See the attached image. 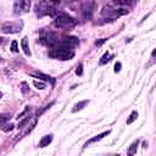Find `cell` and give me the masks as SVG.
Returning a JSON list of instances; mask_svg holds the SVG:
<instances>
[{"instance_id": "5", "label": "cell", "mask_w": 156, "mask_h": 156, "mask_svg": "<svg viewBox=\"0 0 156 156\" xmlns=\"http://www.w3.org/2000/svg\"><path fill=\"white\" fill-rule=\"evenodd\" d=\"M29 7H31V1L27 0H22V1L15 3V13H22V12H28Z\"/></svg>"}, {"instance_id": "21", "label": "cell", "mask_w": 156, "mask_h": 156, "mask_svg": "<svg viewBox=\"0 0 156 156\" xmlns=\"http://www.w3.org/2000/svg\"><path fill=\"white\" fill-rule=\"evenodd\" d=\"M76 73H77L78 76H81L82 73H83V65H82V63H81V65L77 67V70H76Z\"/></svg>"}, {"instance_id": "11", "label": "cell", "mask_w": 156, "mask_h": 156, "mask_svg": "<svg viewBox=\"0 0 156 156\" xmlns=\"http://www.w3.org/2000/svg\"><path fill=\"white\" fill-rule=\"evenodd\" d=\"M21 45H22V49H23L24 54H26L27 56L31 55V51H29V46H28V38H27V37H23V38H22Z\"/></svg>"}, {"instance_id": "2", "label": "cell", "mask_w": 156, "mask_h": 156, "mask_svg": "<svg viewBox=\"0 0 156 156\" xmlns=\"http://www.w3.org/2000/svg\"><path fill=\"white\" fill-rule=\"evenodd\" d=\"M77 23V21L73 17H71L70 15H67L65 12H60L55 17V21H54V24L58 28H66V27H72Z\"/></svg>"}, {"instance_id": "24", "label": "cell", "mask_w": 156, "mask_h": 156, "mask_svg": "<svg viewBox=\"0 0 156 156\" xmlns=\"http://www.w3.org/2000/svg\"><path fill=\"white\" fill-rule=\"evenodd\" d=\"M153 56H156V49H155V50L153 51Z\"/></svg>"}, {"instance_id": "20", "label": "cell", "mask_w": 156, "mask_h": 156, "mask_svg": "<svg viewBox=\"0 0 156 156\" xmlns=\"http://www.w3.org/2000/svg\"><path fill=\"white\" fill-rule=\"evenodd\" d=\"M106 40H107V38H102V39H100V40H96V42H95V45L100 46V45H102V44H104Z\"/></svg>"}, {"instance_id": "12", "label": "cell", "mask_w": 156, "mask_h": 156, "mask_svg": "<svg viewBox=\"0 0 156 156\" xmlns=\"http://www.w3.org/2000/svg\"><path fill=\"white\" fill-rule=\"evenodd\" d=\"M138 145H139V140H135L133 144H132L129 146V149H128V155H134L136 153V148H138Z\"/></svg>"}, {"instance_id": "10", "label": "cell", "mask_w": 156, "mask_h": 156, "mask_svg": "<svg viewBox=\"0 0 156 156\" xmlns=\"http://www.w3.org/2000/svg\"><path fill=\"white\" fill-rule=\"evenodd\" d=\"M52 141V134H49V135H45L43 136L42 140L39 141V148H45V146H48L49 144H50Z\"/></svg>"}, {"instance_id": "15", "label": "cell", "mask_w": 156, "mask_h": 156, "mask_svg": "<svg viewBox=\"0 0 156 156\" xmlns=\"http://www.w3.org/2000/svg\"><path fill=\"white\" fill-rule=\"evenodd\" d=\"M33 85L36 88H38V89H45V88H46L45 83L40 82V81H33Z\"/></svg>"}, {"instance_id": "14", "label": "cell", "mask_w": 156, "mask_h": 156, "mask_svg": "<svg viewBox=\"0 0 156 156\" xmlns=\"http://www.w3.org/2000/svg\"><path fill=\"white\" fill-rule=\"evenodd\" d=\"M136 118H138V112H136V111H133V112H132V114H130L129 118L127 120V124H132V123H133V122H134Z\"/></svg>"}, {"instance_id": "22", "label": "cell", "mask_w": 156, "mask_h": 156, "mask_svg": "<svg viewBox=\"0 0 156 156\" xmlns=\"http://www.w3.org/2000/svg\"><path fill=\"white\" fill-rule=\"evenodd\" d=\"M29 110H31V107H26V110H24V111L22 112V114H20L17 118H18V120H20V118H22V116H24V115H26V114H27V112H28Z\"/></svg>"}, {"instance_id": "13", "label": "cell", "mask_w": 156, "mask_h": 156, "mask_svg": "<svg viewBox=\"0 0 156 156\" xmlns=\"http://www.w3.org/2000/svg\"><path fill=\"white\" fill-rule=\"evenodd\" d=\"M87 104H89V100H83V101H81V102H78V104H76V105H75V109H73V112H77V111L82 110L83 107H84Z\"/></svg>"}, {"instance_id": "4", "label": "cell", "mask_w": 156, "mask_h": 156, "mask_svg": "<svg viewBox=\"0 0 156 156\" xmlns=\"http://www.w3.org/2000/svg\"><path fill=\"white\" fill-rule=\"evenodd\" d=\"M22 22H5L1 26V32L7 34V33H17L21 31Z\"/></svg>"}, {"instance_id": "18", "label": "cell", "mask_w": 156, "mask_h": 156, "mask_svg": "<svg viewBox=\"0 0 156 156\" xmlns=\"http://www.w3.org/2000/svg\"><path fill=\"white\" fill-rule=\"evenodd\" d=\"M29 118H31V117H29V116H28V117H26V118H24V120H22L21 122H20V123H18V128H22V127H23V126H24V124H26V123H27V122L29 121Z\"/></svg>"}, {"instance_id": "8", "label": "cell", "mask_w": 156, "mask_h": 156, "mask_svg": "<svg viewBox=\"0 0 156 156\" xmlns=\"http://www.w3.org/2000/svg\"><path fill=\"white\" fill-rule=\"evenodd\" d=\"M31 76L37 77V78H39V79H42V81H44V82H51V84H54V83H55V81H54L50 76L44 75L43 72H32Z\"/></svg>"}, {"instance_id": "1", "label": "cell", "mask_w": 156, "mask_h": 156, "mask_svg": "<svg viewBox=\"0 0 156 156\" xmlns=\"http://www.w3.org/2000/svg\"><path fill=\"white\" fill-rule=\"evenodd\" d=\"M129 12V10L127 7H111L110 5H107L102 9V16L110 20H115L120 16H123V15H127Z\"/></svg>"}, {"instance_id": "7", "label": "cell", "mask_w": 156, "mask_h": 156, "mask_svg": "<svg viewBox=\"0 0 156 156\" xmlns=\"http://www.w3.org/2000/svg\"><path fill=\"white\" fill-rule=\"evenodd\" d=\"M78 44V38L76 37H66L62 40V46H67V48H73Z\"/></svg>"}, {"instance_id": "23", "label": "cell", "mask_w": 156, "mask_h": 156, "mask_svg": "<svg viewBox=\"0 0 156 156\" xmlns=\"http://www.w3.org/2000/svg\"><path fill=\"white\" fill-rule=\"evenodd\" d=\"M121 71V62H116V65H115V72H120Z\"/></svg>"}, {"instance_id": "16", "label": "cell", "mask_w": 156, "mask_h": 156, "mask_svg": "<svg viewBox=\"0 0 156 156\" xmlns=\"http://www.w3.org/2000/svg\"><path fill=\"white\" fill-rule=\"evenodd\" d=\"M110 57H111L110 54H109V52H105V54H104V56H102V57H101V60H100V65H105V63L110 60Z\"/></svg>"}, {"instance_id": "17", "label": "cell", "mask_w": 156, "mask_h": 156, "mask_svg": "<svg viewBox=\"0 0 156 156\" xmlns=\"http://www.w3.org/2000/svg\"><path fill=\"white\" fill-rule=\"evenodd\" d=\"M11 51H13V52H17V51H18V49H17V42H16V40H13V42L11 43Z\"/></svg>"}, {"instance_id": "9", "label": "cell", "mask_w": 156, "mask_h": 156, "mask_svg": "<svg viewBox=\"0 0 156 156\" xmlns=\"http://www.w3.org/2000/svg\"><path fill=\"white\" fill-rule=\"evenodd\" d=\"M110 134V130H105V132H102V133H100V134H98V135H95L94 138H91V139H89L85 143V145L84 146H88V145H90V144H93V143H95V141H99V140H101L104 136H106V135H109Z\"/></svg>"}, {"instance_id": "3", "label": "cell", "mask_w": 156, "mask_h": 156, "mask_svg": "<svg viewBox=\"0 0 156 156\" xmlns=\"http://www.w3.org/2000/svg\"><path fill=\"white\" fill-rule=\"evenodd\" d=\"M50 55L55 58H60V60H71V58L75 56V51H73L71 48L61 45V46L56 48Z\"/></svg>"}, {"instance_id": "6", "label": "cell", "mask_w": 156, "mask_h": 156, "mask_svg": "<svg viewBox=\"0 0 156 156\" xmlns=\"http://www.w3.org/2000/svg\"><path fill=\"white\" fill-rule=\"evenodd\" d=\"M42 42L45 43L46 45H49V46H54L57 43V39H56L55 34L49 32V33H45V36H44V37H42Z\"/></svg>"}, {"instance_id": "19", "label": "cell", "mask_w": 156, "mask_h": 156, "mask_svg": "<svg viewBox=\"0 0 156 156\" xmlns=\"http://www.w3.org/2000/svg\"><path fill=\"white\" fill-rule=\"evenodd\" d=\"M12 129H13V124H12V123L6 124V126L3 127V130H4V132H9V130H12Z\"/></svg>"}]
</instances>
